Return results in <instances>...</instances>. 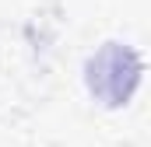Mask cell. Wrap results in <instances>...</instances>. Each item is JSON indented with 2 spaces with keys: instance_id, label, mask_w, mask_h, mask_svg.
I'll use <instances>...</instances> for the list:
<instances>
[{
  "instance_id": "obj_1",
  "label": "cell",
  "mask_w": 151,
  "mask_h": 147,
  "mask_svg": "<svg viewBox=\"0 0 151 147\" xmlns=\"http://www.w3.org/2000/svg\"><path fill=\"white\" fill-rule=\"evenodd\" d=\"M141 56L134 46L123 42H106L99 53L88 56L84 63V84L91 91L95 102H102L106 109H119L130 102V95L141 84Z\"/></svg>"
}]
</instances>
